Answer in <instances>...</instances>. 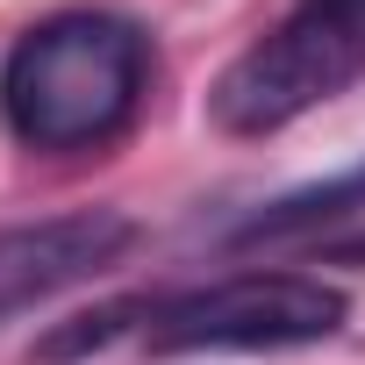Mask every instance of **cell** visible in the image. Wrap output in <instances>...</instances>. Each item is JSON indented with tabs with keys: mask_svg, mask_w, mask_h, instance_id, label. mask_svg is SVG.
Returning <instances> with one entry per match:
<instances>
[{
	"mask_svg": "<svg viewBox=\"0 0 365 365\" xmlns=\"http://www.w3.org/2000/svg\"><path fill=\"white\" fill-rule=\"evenodd\" d=\"M365 208V165L336 172V179H315V187H294L279 194L272 208L244 215L237 222V244H272V237H301V230H322V222H344Z\"/></svg>",
	"mask_w": 365,
	"mask_h": 365,
	"instance_id": "cell-5",
	"label": "cell"
},
{
	"mask_svg": "<svg viewBox=\"0 0 365 365\" xmlns=\"http://www.w3.org/2000/svg\"><path fill=\"white\" fill-rule=\"evenodd\" d=\"M351 301L322 279L301 272H237L201 294H179L150 308V344L158 351H287V344H322L336 336Z\"/></svg>",
	"mask_w": 365,
	"mask_h": 365,
	"instance_id": "cell-3",
	"label": "cell"
},
{
	"mask_svg": "<svg viewBox=\"0 0 365 365\" xmlns=\"http://www.w3.org/2000/svg\"><path fill=\"white\" fill-rule=\"evenodd\" d=\"M150 86V43L108 8H65L15 36L0 65V115L29 150L115 143Z\"/></svg>",
	"mask_w": 365,
	"mask_h": 365,
	"instance_id": "cell-1",
	"label": "cell"
},
{
	"mask_svg": "<svg viewBox=\"0 0 365 365\" xmlns=\"http://www.w3.org/2000/svg\"><path fill=\"white\" fill-rule=\"evenodd\" d=\"M365 79V0H294L272 36H258L208 93L215 129L272 136L308 108Z\"/></svg>",
	"mask_w": 365,
	"mask_h": 365,
	"instance_id": "cell-2",
	"label": "cell"
},
{
	"mask_svg": "<svg viewBox=\"0 0 365 365\" xmlns=\"http://www.w3.org/2000/svg\"><path fill=\"white\" fill-rule=\"evenodd\" d=\"M122 251H129V215H115V208L0 230V322L65 294V287H79V279H93Z\"/></svg>",
	"mask_w": 365,
	"mask_h": 365,
	"instance_id": "cell-4",
	"label": "cell"
}]
</instances>
